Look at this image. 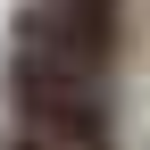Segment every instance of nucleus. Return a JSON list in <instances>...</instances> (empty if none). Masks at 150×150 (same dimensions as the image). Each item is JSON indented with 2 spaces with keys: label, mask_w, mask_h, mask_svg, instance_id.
<instances>
[{
  "label": "nucleus",
  "mask_w": 150,
  "mask_h": 150,
  "mask_svg": "<svg viewBox=\"0 0 150 150\" xmlns=\"http://www.w3.org/2000/svg\"><path fill=\"white\" fill-rule=\"evenodd\" d=\"M0 150H67V142H50V134H33V125L0 117Z\"/></svg>",
  "instance_id": "f03ea898"
},
{
  "label": "nucleus",
  "mask_w": 150,
  "mask_h": 150,
  "mask_svg": "<svg viewBox=\"0 0 150 150\" xmlns=\"http://www.w3.org/2000/svg\"><path fill=\"white\" fill-rule=\"evenodd\" d=\"M0 117L33 125V134L67 142V150H125V108H117V75L67 59L25 8L8 17V59H0Z\"/></svg>",
  "instance_id": "f257e3e1"
}]
</instances>
